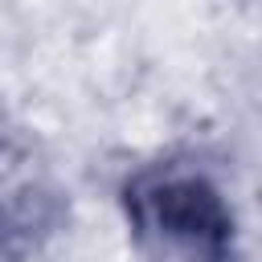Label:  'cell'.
Wrapping results in <instances>:
<instances>
[{"mask_svg": "<svg viewBox=\"0 0 262 262\" xmlns=\"http://www.w3.org/2000/svg\"><path fill=\"white\" fill-rule=\"evenodd\" d=\"M61 217V196L33 168H0V262H29Z\"/></svg>", "mask_w": 262, "mask_h": 262, "instance_id": "7a4b0ae2", "label": "cell"}, {"mask_svg": "<svg viewBox=\"0 0 262 262\" xmlns=\"http://www.w3.org/2000/svg\"><path fill=\"white\" fill-rule=\"evenodd\" d=\"M127 225L156 262H229L237 246L233 205L196 164H151L123 188Z\"/></svg>", "mask_w": 262, "mask_h": 262, "instance_id": "6da1fadb", "label": "cell"}]
</instances>
